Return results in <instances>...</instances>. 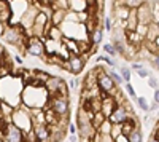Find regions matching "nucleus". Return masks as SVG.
<instances>
[{
	"instance_id": "42",
	"label": "nucleus",
	"mask_w": 159,
	"mask_h": 142,
	"mask_svg": "<svg viewBox=\"0 0 159 142\" xmlns=\"http://www.w3.org/2000/svg\"><path fill=\"white\" fill-rule=\"evenodd\" d=\"M140 67H142V64H137V62L132 64V69H135V70H137V69H140Z\"/></svg>"
},
{
	"instance_id": "8",
	"label": "nucleus",
	"mask_w": 159,
	"mask_h": 142,
	"mask_svg": "<svg viewBox=\"0 0 159 142\" xmlns=\"http://www.w3.org/2000/svg\"><path fill=\"white\" fill-rule=\"evenodd\" d=\"M137 18L140 24H150L153 21V11H151V3L143 2L142 5L137 7Z\"/></svg>"
},
{
	"instance_id": "16",
	"label": "nucleus",
	"mask_w": 159,
	"mask_h": 142,
	"mask_svg": "<svg viewBox=\"0 0 159 142\" xmlns=\"http://www.w3.org/2000/svg\"><path fill=\"white\" fill-rule=\"evenodd\" d=\"M157 37H159V26H157V22L151 21L148 24V31H147V35H145V40L147 42H154Z\"/></svg>"
},
{
	"instance_id": "41",
	"label": "nucleus",
	"mask_w": 159,
	"mask_h": 142,
	"mask_svg": "<svg viewBox=\"0 0 159 142\" xmlns=\"http://www.w3.org/2000/svg\"><path fill=\"white\" fill-rule=\"evenodd\" d=\"M75 82H76V80H69V88H75V86H76Z\"/></svg>"
},
{
	"instance_id": "26",
	"label": "nucleus",
	"mask_w": 159,
	"mask_h": 142,
	"mask_svg": "<svg viewBox=\"0 0 159 142\" xmlns=\"http://www.w3.org/2000/svg\"><path fill=\"white\" fill-rule=\"evenodd\" d=\"M135 31H137V34H140L143 38H145V35H147V31H148V24H137V27H135Z\"/></svg>"
},
{
	"instance_id": "1",
	"label": "nucleus",
	"mask_w": 159,
	"mask_h": 142,
	"mask_svg": "<svg viewBox=\"0 0 159 142\" xmlns=\"http://www.w3.org/2000/svg\"><path fill=\"white\" fill-rule=\"evenodd\" d=\"M45 86H40V85H25V88L22 89L21 93V101L25 104V107L34 110V109H45L48 101H49V94L48 91H45L40 94Z\"/></svg>"
},
{
	"instance_id": "7",
	"label": "nucleus",
	"mask_w": 159,
	"mask_h": 142,
	"mask_svg": "<svg viewBox=\"0 0 159 142\" xmlns=\"http://www.w3.org/2000/svg\"><path fill=\"white\" fill-rule=\"evenodd\" d=\"M37 13H38V8L35 7V5H29V8L24 11V15L21 16V19H19V26L21 27H24L25 31L27 29H30L32 26H34V21H35V16H37Z\"/></svg>"
},
{
	"instance_id": "34",
	"label": "nucleus",
	"mask_w": 159,
	"mask_h": 142,
	"mask_svg": "<svg viewBox=\"0 0 159 142\" xmlns=\"http://www.w3.org/2000/svg\"><path fill=\"white\" fill-rule=\"evenodd\" d=\"M115 142H129V137H127L126 134H123V133H121L119 136H116V137H115Z\"/></svg>"
},
{
	"instance_id": "6",
	"label": "nucleus",
	"mask_w": 159,
	"mask_h": 142,
	"mask_svg": "<svg viewBox=\"0 0 159 142\" xmlns=\"http://www.w3.org/2000/svg\"><path fill=\"white\" fill-rule=\"evenodd\" d=\"M2 142H24V131L19 130L16 125L8 123Z\"/></svg>"
},
{
	"instance_id": "17",
	"label": "nucleus",
	"mask_w": 159,
	"mask_h": 142,
	"mask_svg": "<svg viewBox=\"0 0 159 142\" xmlns=\"http://www.w3.org/2000/svg\"><path fill=\"white\" fill-rule=\"evenodd\" d=\"M103 38V27L102 26H97V27L89 34V40H91V45L92 46H97Z\"/></svg>"
},
{
	"instance_id": "45",
	"label": "nucleus",
	"mask_w": 159,
	"mask_h": 142,
	"mask_svg": "<svg viewBox=\"0 0 159 142\" xmlns=\"http://www.w3.org/2000/svg\"><path fill=\"white\" fill-rule=\"evenodd\" d=\"M148 142H159V139H156V137H154V136H151V137H150V140H148Z\"/></svg>"
},
{
	"instance_id": "28",
	"label": "nucleus",
	"mask_w": 159,
	"mask_h": 142,
	"mask_svg": "<svg viewBox=\"0 0 159 142\" xmlns=\"http://www.w3.org/2000/svg\"><path fill=\"white\" fill-rule=\"evenodd\" d=\"M121 77H123V80L124 82H130V69H127V67H121Z\"/></svg>"
},
{
	"instance_id": "31",
	"label": "nucleus",
	"mask_w": 159,
	"mask_h": 142,
	"mask_svg": "<svg viewBox=\"0 0 159 142\" xmlns=\"http://www.w3.org/2000/svg\"><path fill=\"white\" fill-rule=\"evenodd\" d=\"M137 73H139V77H143V78H148V77H150L148 70H147V69H143V67L137 69Z\"/></svg>"
},
{
	"instance_id": "15",
	"label": "nucleus",
	"mask_w": 159,
	"mask_h": 142,
	"mask_svg": "<svg viewBox=\"0 0 159 142\" xmlns=\"http://www.w3.org/2000/svg\"><path fill=\"white\" fill-rule=\"evenodd\" d=\"M96 85H97V70L91 69L89 73L84 77V80H83V88L84 89H91L92 86H96Z\"/></svg>"
},
{
	"instance_id": "29",
	"label": "nucleus",
	"mask_w": 159,
	"mask_h": 142,
	"mask_svg": "<svg viewBox=\"0 0 159 142\" xmlns=\"http://www.w3.org/2000/svg\"><path fill=\"white\" fill-rule=\"evenodd\" d=\"M145 2V0H126V3L129 8H137L139 5H142Z\"/></svg>"
},
{
	"instance_id": "21",
	"label": "nucleus",
	"mask_w": 159,
	"mask_h": 142,
	"mask_svg": "<svg viewBox=\"0 0 159 142\" xmlns=\"http://www.w3.org/2000/svg\"><path fill=\"white\" fill-rule=\"evenodd\" d=\"M111 126H113V123L107 118V120H105L99 128H97V133L99 134H110V131H111Z\"/></svg>"
},
{
	"instance_id": "4",
	"label": "nucleus",
	"mask_w": 159,
	"mask_h": 142,
	"mask_svg": "<svg viewBox=\"0 0 159 142\" xmlns=\"http://www.w3.org/2000/svg\"><path fill=\"white\" fill-rule=\"evenodd\" d=\"M25 53H29L32 56H37V58H42L45 54V42H43V38L35 37V35L27 37V40H25Z\"/></svg>"
},
{
	"instance_id": "12",
	"label": "nucleus",
	"mask_w": 159,
	"mask_h": 142,
	"mask_svg": "<svg viewBox=\"0 0 159 142\" xmlns=\"http://www.w3.org/2000/svg\"><path fill=\"white\" fill-rule=\"evenodd\" d=\"M139 125H137V118L134 117V115H129L127 117V120H124L123 123H121V130H123V134H126V136H129L132 131L135 130Z\"/></svg>"
},
{
	"instance_id": "24",
	"label": "nucleus",
	"mask_w": 159,
	"mask_h": 142,
	"mask_svg": "<svg viewBox=\"0 0 159 142\" xmlns=\"http://www.w3.org/2000/svg\"><path fill=\"white\" fill-rule=\"evenodd\" d=\"M107 73L111 77V80L115 82V85H121V83L124 82V80H123V77H121V75H118V73H115L113 70H107Z\"/></svg>"
},
{
	"instance_id": "46",
	"label": "nucleus",
	"mask_w": 159,
	"mask_h": 142,
	"mask_svg": "<svg viewBox=\"0 0 159 142\" xmlns=\"http://www.w3.org/2000/svg\"><path fill=\"white\" fill-rule=\"evenodd\" d=\"M154 43H156V46L159 48V37H157V38H156V40H154Z\"/></svg>"
},
{
	"instance_id": "44",
	"label": "nucleus",
	"mask_w": 159,
	"mask_h": 142,
	"mask_svg": "<svg viewBox=\"0 0 159 142\" xmlns=\"http://www.w3.org/2000/svg\"><path fill=\"white\" fill-rule=\"evenodd\" d=\"M15 61H16L18 64H22V58H19V56H16V58H15Z\"/></svg>"
},
{
	"instance_id": "20",
	"label": "nucleus",
	"mask_w": 159,
	"mask_h": 142,
	"mask_svg": "<svg viewBox=\"0 0 159 142\" xmlns=\"http://www.w3.org/2000/svg\"><path fill=\"white\" fill-rule=\"evenodd\" d=\"M11 16H13L11 5H10L8 8H5V10H0V21H2L3 24H8V22H10V19H11Z\"/></svg>"
},
{
	"instance_id": "35",
	"label": "nucleus",
	"mask_w": 159,
	"mask_h": 142,
	"mask_svg": "<svg viewBox=\"0 0 159 142\" xmlns=\"http://www.w3.org/2000/svg\"><path fill=\"white\" fill-rule=\"evenodd\" d=\"M151 64H153V66H154L156 69H159V53H156V54H154V59L151 61Z\"/></svg>"
},
{
	"instance_id": "9",
	"label": "nucleus",
	"mask_w": 159,
	"mask_h": 142,
	"mask_svg": "<svg viewBox=\"0 0 159 142\" xmlns=\"http://www.w3.org/2000/svg\"><path fill=\"white\" fill-rule=\"evenodd\" d=\"M32 130H34V133H35L38 142H48V140H49V134H51V131H49V126H48L46 123L34 125Z\"/></svg>"
},
{
	"instance_id": "23",
	"label": "nucleus",
	"mask_w": 159,
	"mask_h": 142,
	"mask_svg": "<svg viewBox=\"0 0 159 142\" xmlns=\"http://www.w3.org/2000/svg\"><path fill=\"white\" fill-rule=\"evenodd\" d=\"M127 137H129V142H142V133H140V130H139V126H137Z\"/></svg>"
},
{
	"instance_id": "39",
	"label": "nucleus",
	"mask_w": 159,
	"mask_h": 142,
	"mask_svg": "<svg viewBox=\"0 0 159 142\" xmlns=\"http://www.w3.org/2000/svg\"><path fill=\"white\" fill-rule=\"evenodd\" d=\"M7 53H5V50L2 48V46H0V62H2V59H3V56H5Z\"/></svg>"
},
{
	"instance_id": "2",
	"label": "nucleus",
	"mask_w": 159,
	"mask_h": 142,
	"mask_svg": "<svg viewBox=\"0 0 159 142\" xmlns=\"http://www.w3.org/2000/svg\"><path fill=\"white\" fill-rule=\"evenodd\" d=\"M46 91L51 96H62V97H69V85L65 83V80L59 78V77H51L45 83Z\"/></svg>"
},
{
	"instance_id": "47",
	"label": "nucleus",
	"mask_w": 159,
	"mask_h": 142,
	"mask_svg": "<svg viewBox=\"0 0 159 142\" xmlns=\"http://www.w3.org/2000/svg\"><path fill=\"white\" fill-rule=\"evenodd\" d=\"M46 3H49V5H52V3H54V0H46Z\"/></svg>"
},
{
	"instance_id": "5",
	"label": "nucleus",
	"mask_w": 159,
	"mask_h": 142,
	"mask_svg": "<svg viewBox=\"0 0 159 142\" xmlns=\"http://www.w3.org/2000/svg\"><path fill=\"white\" fill-rule=\"evenodd\" d=\"M48 106L54 110L57 115H61V117L69 115V110H70L69 97H62V96H51L49 101H48Z\"/></svg>"
},
{
	"instance_id": "43",
	"label": "nucleus",
	"mask_w": 159,
	"mask_h": 142,
	"mask_svg": "<svg viewBox=\"0 0 159 142\" xmlns=\"http://www.w3.org/2000/svg\"><path fill=\"white\" fill-rule=\"evenodd\" d=\"M153 136H154L156 139H159V126L156 128V131H154V134H153Z\"/></svg>"
},
{
	"instance_id": "27",
	"label": "nucleus",
	"mask_w": 159,
	"mask_h": 142,
	"mask_svg": "<svg viewBox=\"0 0 159 142\" xmlns=\"http://www.w3.org/2000/svg\"><path fill=\"white\" fill-rule=\"evenodd\" d=\"M103 51H105V53H108L110 56H116V50H115L113 43H105L103 45Z\"/></svg>"
},
{
	"instance_id": "48",
	"label": "nucleus",
	"mask_w": 159,
	"mask_h": 142,
	"mask_svg": "<svg viewBox=\"0 0 159 142\" xmlns=\"http://www.w3.org/2000/svg\"><path fill=\"white\" fill-rule=\"evenodd\" d=\"M157 26H159V21H157Z\"/></svg>"
},
{
	"instance_id": "11",
	"label": "nucleus",
	"mask_w": 159,
	"mask_h": 142,
	"mask_svg": "<svg viewBox=\"0 0 159 142\" xmlns=\"http://www.w3.org/2000/svg\"><path fill=\"white\" fill-rule=\"evenodd\" d=\"M124 35H126V43H130V45H137V46H139V45L143 43V40H145L140 34H137L135 29H134V31L124 29Z\"/></svg>"
},
{
	"instance_id": "33",
	"label": "nucleus",
	"mask_w": 159,
	"mask_h": 142,
	"mask_svg": "<svg viewBox=\"0 0 159 142\" xmlns=\"http://www.w3.org/2000/svg\"><path fill=\"white\" fill-rule=\"evenodd\" d=\"M126 91H127V94L130 96V97H135L137 94H135V89L132 88V85L130 83H127V86H126Z\"/></svg>"
},
{
	"instance_id": "14",
	"label": "nucleus",
	"mask_w": 159,
	"mask_h": 142,
	"mask_svg": "<svg viewBox=\"0 0 159 142\" xmlns=\"http://www.w3.org/2000/svg\"><path fill=\"white\" fill-rule=\"evenodd\" d=\"M129 11H130V8L126 7V5L124 7H113V16H115V19L118 22H121V21H126L127 19Z\"/></svg>"
},
{
	"instance_id": "3",
	"label": "nucleus",
	"mask_w": 159,
	"mask_h": 142,
	"mask_svg": "<svg viewBox=\"0 0 159 142\" xmlns=\"http://www.w3.org/2000/svg\"><path fill=\"white\" fill-rule=\"evenodd\" d=\"M89 58V53H83V54H72L67 61H64V67L69 72H72L73 75L81 73V70L84 69V64ZM62 67V69H64Z\"/></svg>"
},
{
	"instance_id": "18",
	"label": "nucleus",
	"mask_w": 159,
	"mask_h": 142,
	"mask_svg": "<svg viewBox=\"0 0 159 142\" xmlns=\"http://www.w3.org/2000/svg\"><path fill=\"white\" fill-rule=\"evenodd\" d=\"M46 37L48 38H52V40H62V37H64V34H62V31L59 29V26H51V29L48 31V34H46Z\"/></svg>"
},
{
	"instance_id": "30",
	"label": "nucleus",
	"mask_w": 159,
	"mask_h": 142,
	"mask_svg": "<svg viewBox=\"0 0 159 142\" xmlns=\"http://www.w3.org/2000/svg\"><path fill=\"white\" fill-rule=\"evenodd\" d=\"M100 142H115L111 134H100Z\"/></svg>"
},
{
	"instance_id": "36",
	"label": "nucleus",
	"mask_w": 159,
	"mask_h": 142,
	"mask_svg": "<svg viewBox=\"0 0 159 142\" xmlns=\"http://www.w3.org/2000/svg\"><path fill=\"white\" fill-rule=\"evenodd\" d=\"M105 27H107L108 31H111V19H110V18L105 19Z\"/></svg>"
},
{
	"instance_id": "22",
	"label": "nucleus",
	"mask_w": 159,
	"mask_h": 142,
	"mask_svg": "<svg viewBox=\"0 0 159 142\" xmlns=\"http://www.w3.org/2000/svg\"><path fill=\"white\" fill-rule=\"evenodd\" d=\"M51 7H52V10H56V8L69 10L70 8V0H54V3H52Z\"/></svg>"
},
{
	"instance_id": "10",
	"label": "nucleus",
	"mask_w": 159,
	"mask_h": 142,
	"mask_svg": "<svg viewBox=\"0 0 159 142\" xmlns=\"http://www.w3.org/2000/svg\"><path fill=\"white\" fill-rule=\"evenodd\" d=\"M116 106H118V104H116L115 97H113L111 94H107V96H103V97H102V109H100V112L108 118L110 115L113 113V110H115Z\"/></svg>"
},
{
	"instance_id": "25",
	"label": "nucleus",
	"mask_w": 159,
	"mask_h": 142,
	"mask_svg": "<svg viewBox=\"0 0 159 142\" xmlns=\"http://www.w3.org/2000/svg\"><path fill=\"white\" fill-rule=\"evenodd\" d=\"M137 104H139V107H140L142 110H145V112H148V110H150L148 101L145 99V97H139V99H137Z\"/></svg>"
},
{
	"instance_id": "40",
	"label": "nucleus",
	"mask_w": 159,
	"mask_h": 142,
	"mask_svg": "<svg viewBox=\"0 0 159 142\" xmlns=\"http://www.w3.org/2000/svg\"><path fill=\"white\" fill-rule=\"evenodd\" d=\"M69 140H70V142H78V137H76L75 134H70V137H69Z\"/></svg>"
},
{
	"instance_id": "49",
	"label": "nucleus",
	"mask_w": 159,
	"mask_h": 142,
	"mask_svg": "<svg viewBox=\"0 0 159 142\" xmlns=\"http://www.w3.org/2000/svg\"><path fill=\"white\" fill-rule=\"evenodd\" d=\"M145 2H147V0H145Z\"/></svg>"
},
{
	"instance_id": "32",
	"label": "nucleus",
	"mask_w": 159,
	"mask_h": 142,
	"mask_svg": "<svg viewBox=\"0 0 159 142\" xmlns=\"http://www.w3.org/2000/svg\"><path fill=\"white\" fill-rule=\"evenodd\" d=\"M148 86L153 89H157V80L153 78V77H148Z\"/></svg>"
},
{
	"instance_id": "38",
	"label": "nucleus",
	"mask_w": 159,
	"mask_h": 142,
	"mask_svg": "<svg viewBox=\"0 0 159 142\" xmlns=\"http://www.w3.org/2000/svg\"><path fill=\"white\" fill-rule=\"evenodd\" d=\"M69 131H70V134H76V126L75 125H69Z\"/></svg>"
},
{
	"instance_id": "37",
	"label": "nucleus",
	"mask_w": 159,
	"mask_h": 142,
	"mask_svg": "<svg viewBox=\"0 0 159 142\" xmlns=\"http://www.w3.org/2000/svg\"><path fill=\"white\" fill-rule=\"evenodd\" d=\"M153 97H154V102H157V104H159V88H157V89H154Z\"/></svg>"
},
{
	"instance_id": "19",
	"label": "nucleus",
	"mask_w": 159,
	"mask_h": 142,
	"mask_svg": "<svg viewBox=\"0 0 159 142\" xmlns=\"http://www.w3.org/2000/svg\"><path fill=\"white\" fill-rule=\"evenodd\" d=\"M107 120V117H105V115L102 113V112H96L94 115H92V118H91V123H92V126L96 128V131H97V128Z\"/></svg>"
},
{
	"instance_id": "13",
	"label": "nucleus",
	"mask_w": 159,
	"mask_h": 142,
	"mask_svg": "<svg viewBox=\"0 0 159 142\" xmlns=\"http://www.w3.org/2000/svg\"><path fill=\"white\" fill-rule=\"evenodd\" d=\"M69 10H62V8H56L52 10V16H51V22L52 26H62V22L65 21V15Z\"/></svg>"
}]
</instances>
